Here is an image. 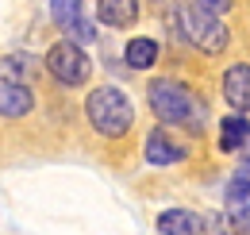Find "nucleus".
Listing matches in <instances>:
<instances>
[{
    "mask_svg": "<svg viewBox=\"0 0 250 235\" xmlns=\"http://www.w3.org/2000/svg\"><path fill=\"white\" fill-rule=\"evenodd\" d=\"M177 24H181V35H185L192 47H200L204 54H219L227 47V27L219 24V16L196 8L192 0L177 8Z\"/></svg>",
    "mask_w": 250,
    "mask_h": 235,
    "instance_id": "nucleus-3",
    "label": "nucleus"
},
{
    "mask_svg": "<svg viewBox=\"0 0 250 235\" xmlns=\"http://www.w3.org/2000/svg\"><path fill=\"white\" fill-rule=\"evenodd\" d=\"M146 96H150V108H154L158 119L166 123H185V127H200L204 123V104L192 96V89L173 81V77H158L146 85Z\"/></svg>",
    "mask_w": 250,
    "mask_h": 235,
    "instance_id": "nucleus-1",
    "label": "nucleus"
},
{
    "mask_svg": "<svg viewBox=\"0 0 250 235\" xmlns=\"http://www.w3.org/2000/svg\"><path fill=\"white\" fill-rule=\"evenodd\" d=\"M35 108V96L27 85H12V81H0V116L20 119Z\"/></svg>",
    "mask_w": 250,
    "mask_h": 235,
    "instance_id": "nucleus-8",
    "label": "nucleus"
},
{
    "mask_svg": "<svg viewBox=\"0 0 250 235\" xmlns=\"http://www.w3.org/2000/svg\"><path fill=\"white\" fill-rule=\"evenodd\" d=\"M196 8H204V12H212V16H219V12H227L231 8V0H192Z\"/></svg>",
    "mask_w": 250,
    "mask_h": 235,
    "instance_id": "nucleus-16",
    "label": "nucleus"
},
{
    "mask_svg": "<svg viewBox=\"0 0 250 235\" xmlns=\"http://www.w3.org/2000/svg\"><path fill=\"white\" fill-rule=\"evenodd\" d=\"M46 70H50L62 85H85L93 66H89V54L81 50V43L62 39V43H54V47L46 50Z\"/></svg>",
    "mask_w": 250,
    "mask_h": 235,
    "instance_id": "nucleus-4",
    "label": "nucleus"
},
{
    "mask_svg": "<svg viewBox=\"0 0 250 235\" xmlns=\"http://www.w3.org/2000/svg\"><path fill=\"white\" fill-rule=\"evenodd\" d=\"M96 12L108 27H131L139 20V4L135 0H96Z\"/></svg>",
    "mask_w": 250,
    "mask_h": 235,
    "instance_id": "nucleus-10",
    "label": "nucleus"
},
{
    "mask_svg": "<svg viewBox=\"0 0 250 235\" xmlns=\"http://www.w3.org/2000/svg\"><path fill=\"white\" fill-rule=\"evenodd\" d=\"M50 16H54V24H58L73 43H93L96 39L93 20L81 12V0H54V4H50Z\"/></svg>",
    "mask_w": 250,
    "mask_h": 235,
    "instance_id": "nucleus-5",
    "label": "nucleus"
},
{
    "mask_svg": "<svg viewBox=\"0 0 250 235\" xmlns=\"http://www.w3.org/2000/svg\"><path fill=\"white\" fill-rule=\"evenodd\" d=\"M158 58V43L154 39H131L127 43V66H135V70H150Z\"/></svg>",
    "mask_w": 250,
    "mask_h": 235,
    "instance_id": "nucleus-13",
    "label": "nucleus"
},
{
    "mask_svg": "<svg viewBox=\"0 0 250 235\" xmlns=\"http://www.w3.org/2000/svg\"><path fill=\"white\" fill-rule=\"evenodd\" d=\"M85 112H89V123H93L100 135L116 139V135H127L131 123H135V108L120 89L104 85V89H93L89 100H85Z\"/></svg>",
    "mask_w": 250,
    "mask_h": 235,
    "instance_id": "nucleus-2",
    "label": "nucleus"
},
{
    "mask_svg": "<svg viewBox=\"0 0 250 235\" xmlns=\"http://www.w3.org/2000/svg\"><path fill=\"white\" fill-rule=\"evenodd\" d=\"M243 228L235 224V216H227V212H212L208 220H204V235H239Z\"/></svg>",
    "mask_w": 250,
    "mask_h": 235,
    "instance_id": "nucleus-15",
    "label": "nucleus"
},
{
    "mask_svg": "<svg viewBox=\"0 0 250 235\" xmlns=\"http://www.w3.org/2000/svg\"><path fill=\"white\" fill-rule=\"evenodd\" d=\"M223 100L235 112H247L250 108V66H231L223 73Z\"/></svg>",
    "mask_w": 250,
    "mask_h": 235,
    "instance_id": "nucleus-6",
    "label": "nucleus"
},
{
    "mask_svg": "<svg viewBox=\"0 0 250 235\" xmlns=\"http://www.w3.org/2000/svg\"><path fill=\"white\" fill-rule=\"evenodd\" d=\"M235 224L243 228V232L250 235V208H243V212H235Z\"/></svg>",
    "mask_w": 250,
    "mask_h": 235,
    "instance_id": "nucleus-17",
    "label": "nucleus"
},
{
    "mask_svg": "<svg viewBox=\"0 0 250 235\" xmlns=\"http://www.w3.org/2000/svg\"><path fill=\"white\" fill-rule=\"evenodd\" d=\"M243 177H250V154H247V162H243Z\"/></svg>",
    "mask_w": 250,
    "mask_h": 235,
    "instance_id": "nucleus-18",
    "label": "nucleus"
},
{
    "mask_svg": "<svg viewBox=\"0 0 250 235\" xmlns=\"http://www.w3.org/2000/svg\"><path fill=\"white\" fill-rule=\"evenodd\" d=\"M35 66L27 54H8V58H0V81H12V85H27L35 77Z\"/></svg>",
    "mask_w": 250,
    "mask_h": 235,
    "instance_id": "nucleus-11",
    "label": "nucleus"
},
{
    "mask_svg": "<svg viewBox=\"0 0 250 235\" xmlns=\"http://www.w3.org/2000/svg\"><path fill=\"white\" fill-rule=\"evenodd\" d=\"M158 232L162 235H200L204 232V220L188 208H169L158 216Z\"/></svg>",
    "mask_w": 250,
    "mask_h": 235,
    "instance_id": "nucleus-9",
    "label": "nucleus"
},
{
    "mask_svg": "<svg viewBox=\"0 0 250 235\" xmlns=\"http://www.w3.org/2000/svg\"><path fill=\"white\" fill-rule=\"evenodd\" d=\"M227 205H231V216L243 212V208H250V177L239 174L231 185H227Z\"/></svg>",
    "mask_w": 250,
    "mask_h": 235,
    "instance_id": "nucleus-14",
    "label": "nucleus"
},
{
    "mask_svg": "<svg viewBox=\"0 0 250 235\" xmlns=\"http://www.w3.org/2000/svg\"><path fill=\"white\" fill-rule=\"evenodd\" d=\"M181 158H185V147L173 143L162 127H154V131L146 135V162H154V166H173V162H181Z\"/></svg>",
    "mask_w": 250,
    "mask_h": 235,
    "instance_id": "nucleus-7",
    "label": "nucleus"
},
{
    "mask_svg": "<svg viewBox=\"0 0 250 235\" xmlns=\"http://www.w3.org/2000/svg\"><path fill=\"white\" fill-rule=\"evenodd\" d=\"M247 139H250V119L227 116L223 123H219V147H223V150H243Z\"/></svg>",
    "mask_w": 250,
    "mask_h": 235,
    "instance_id": "nucleus-12",
    "label": "nucleus"
}]
</instances>
